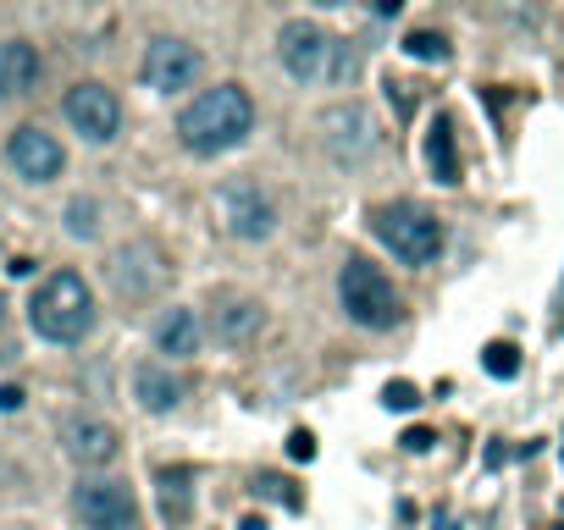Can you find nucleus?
Here are the masks:
<instances>
[{
	"mask_svg": "<svg viewBox=\"0 0 564 530\" xmlns=\"http://www.w3.org/2000/svg\"><path fill=\"white\" fill-rule=\"evenodd\" d=\"M288 454H293V459H315V436H310V431H293V436H288Z\"/></svg>",
	"mask_w": 564,
	"mask_h": 530,
	"instance_id": "24",
	"label": "nucleus"
},
{
	"mask_svg": "<svg viewBox=\"0 0 564 530\" xmlns=\"http://www.w3.org/2000/svg\"><path fill=\"white\" fill-rule=\"evenodd\" d=\"M261 486H266V492H272V497H283V503H288V508H299V492H288V481H277V475H266V481H261Z\"/></svg>",
	"mask_w": 564,
	"mask_h": 530,
	"instance_id": "27",
	"label": "nucleus"
},
{
	"mask_svg": "<svg viewBox=\"0 0 564 530\" xmlns=\"http://www.w3.org/2000/svg\"><path fill=\"white\" fill-rule=\"evenodd\" d=\"M405 56H416V61H448V39H443V34L416 28V34L405 39Z\"/></svg>",
	"mask_w": 564,
	"mask_h": 530,
	"instance_id": "20",
	"label": "nucleus"
},
{
	"mask_svg": "<svg viewBox=\"0 0 564 530\" xmlns=\"http://www.w3.org/2000/svg\"><path fill=\"white\" fill-rule=\"evenodd\" d=\"M321 128H327V149H333V160H344V166H360L365 155H376V144H382V133H376V117L365 111V106H333L327 117H321Z\"/></svg>",
	"mask_w": 564,
	"mask_h": 530,
	"instance_id": "9",
	"label": "nucleus"
},
{
	"mask_svg": "<svg viewBox=\"0 0 564 530\" xmlns=\"http://www.w3.org/2000/svg\"><path fill=\"white\" fill-rule=\"evenodd\" d=\"M255 133V100L244 83H216L194 95L178 117V138L189 155H227Z\"/></svg>",
	"mask_w": 564,
	"mask_h": 530,
	"instance_id": "1",
	"label": "nucleus"
},
{
	"mask_svg": "<svg viewBox=\"0 0 564 530\" xmlns=\"http://www.w3.org/2000/svg\"><path fill=\"white\" fill-rule=\"evenodd\" d=\"M338 304L365 332H387L398 315H405V304H398L387 272H382V265H371V260H360V254L344 260V272H338Z\"/></svg>",
	"mask_w": 564,
	"mask_h": 530,
	"instance_id": "4",
	"label": "nucleus"
},
{
	"mask_svg": "<svg viewBox=\"0 0 564 530\" xmlns=\"http://www.w3.org/2000/svg\"><path fill=\"white\" fill-rule=\"evenodd\" d=\"M0 321H7V304H0Z\"/></svg>",
	"mask_w": 564,
	"mask_h": 530,
	"instance_id": "32",
	"label": "nucleus"
},
{
	"mask_svg": "<svg viewBox=\"0 0 564 530\" xmlns=\"http://www.w3.org/2000/svg\"><path fill=\"white\" fill-rule=\"evenodd\" d=\"M261 326H266V310H261L255 299H232V304H221V310H216V337H221V342H232V348L255 342V337H261Z\"/></svg>",
	"mask_w": 564,
	"mask_h": 530,
	"instance_id": "17",
	"label": "nucleus"
},
{
	"mask_svg": "<svg viewBox=\"0 0 564 530\" xmlns=\"http://www.w3.org/2000/svg\"><path fill=\"white\" fill-rule=\"evenodd\" d=\"M39 83V50L28 39H7L0 45V95L17 100V95H34Z\"/></svg>",
	"mask_w": 564,
	"mask_h": 530,
	"instance_id": "15",
	"label": "nucleus"
},
{
	"mask_svg": "<svg viewBox=\"0 0 564 530\" xmlns=\"http://www.w3.org/2000/svg\"><path fill=\"white\" fill-rule=\"evenodd\" d=\"M139 72H144V83L155 95H178V88H189L200 77V50L183 45V39H149Z\"/></svg>",
	"mask_w": 564,
	"mask_h": 530,
	"instance_id": "10",
	"label": "nucleus"
},
{
	"mask_svg": "<svg viewBox=\"0 0 564 530\" xmlns=\"http://www.w3.org/2000/svg\"><path fill=\"white\" fill-rule=\"evenodd\" d=\"M12 409H23V387H0V414H12Z\"/></svg>",
	"mask_w": 564,
	"mask_h": 530,
	"instance_id": "28",
	"label": "nucleus"
},
{
	"mask_svg": "<svg viewBox=\"0 0 564 530\" xmlns=\"http://www.w3.org/2000/svg\"><path fill=\"white\" fill-rule=\"evenodd\" d=\"M371 227L393 249V260H405V265H432L443 254V221L421 205H382Z\"/></svg>",
	"mask_w": 564,
	"mask_h": 530,
	"instance_id": "5",
	"label": "nucleus"
},
{
	"mask_svg": "<svg viewBox=\"0 0 564 530\" xmlns=\"http://www.w3.org/2000/svg\"><path fill=\"white\" fill-rule=\"evenodd\" d=\"M111 282H117L122 299H149L160 282H167V260H160L155 243H128L111 260Z\"/></svg>",
	"mask_w": 564,
	"mask_h": 530,
	"instance_id": "12",
	"label": "nucleus"
},
{
	"mask_svg": "<svg viewBox=\"0 0 564 530\" xmlns=\"http://www.w3.org/2000/svg\"><path fill=\"white\" fill-rule=\"evenodd\" d=\"M133 398L149 414H172L183 403V382L172 376V365H139L133 371Z\"/></svg>",
	"mask_w": 564,
	"mask_h": 530,
	"instance_id": "16",
	"label": "nucleus"
},
{
	"mask_svg": "<svg viewBox=\"0 0 564 530\" xmlns=\"http://www.w3.org/2000/svg\"><path fill=\"white\" fill-rule=\"evenodd\" d=\"M72 514L84 519L89 530H133L139 503L122 481H77L72 492Z\"/></svg>",
	"mask_w": 564,
	"mask_h": 530,
	"instance_id": "8",
	"label": "nucleus"
},
{
	"mask_svg": "<svg viewBox=\"0 0 564 530\" xmlns=\"http://www.w3.org/2000/svg\"><path fill=\"white\" fill-rule=\"evenodd\" d=\"M432 442H437V436H432V431H421V425H410V431H405V448H410V454H427Z\"/></svg>",
	"mask_w": 564,
	"mask_h": 530,
	"instance_id": "25",
	"label": "nucleus"
},
{
	"mask_svg": "<svg viewBox=\"0 0 564 530\" xmlns=\"http://www.w3.org/2000/svg\"><path fill=\"white\" fill-rule=\"evenodd\" d=\"M481 365H488L499 382H509V376L520 371V360H515V348H509V342H493L488 353H481Z\"/></svg>",
	"mask_w": 564,
	"mask_h": 530,
	"instance_id": "21",
	"label": "nucleus"
},
{
	"mask_svg": "<svg viewBox=\"0 0 564 530\" xmlns=\"http://www.w3.org/2000/svg\"><path fill=\"white\" fill-rule=\"evenodd\" d=\"M216 210H221V227L232 232V238H244V243H261V238H272L277 232V205H272V194L261 189V183H221V194H216Z\"/></svg>",
	"mask_w": 564,
	"mask_h": 530,
	"instance_id": "6",
	"label": "nucleus"
},
{
	"mask_svg": "<svg viewBox=\"0 0 564 530\" xmlns=\"http://www.w3.org/2000/svg\"><path fill=\"white\" fill-rule=\"evenodd\" d=\"M371 12L376 17H398V12H405V0H371Z\"/></svg>",
	"mask_w": 564,
	"mask_h": 530,
	"instance_id": "29",
	"label": "nucleus"
},
{
	"mask_svg": "<svg viewBox=\"0 0 564 530\" xmlns=\"http://www.w3.org/2000/svg\"><path fill=\"white\" fill-rule=\"evenodd\" d=\"M61 448H67L72 465L100 470V465L117 459V425H106V420H95V414H72V420L61 425Z\"/></svg>",
	"mask_w": 564,
	"mask_h": 530,
	"instance_id": "13",
	"label": "nucleus"
},
{
	"mask_svg": "<svg viewBox=\"0 0 564 530\" xmlns=\"http://www.w3.org/2000/svg\"><path fill=\"white\" fill-rule=\"evenodd\" d=\"M7 155H12L17 177H28V183H56L61 166H67L61 144H56L45 128H17V133L7 138Z\"/></svg>",
	"mask_w": 564,
	"mask_h": 530,
	"instance_id": "11",
	"label": "nucleus"
},
{
	"mask_svg": "<svg viewBox=\"0 0 564 530\" xmlns=\"http://www.w3.org/2000/svg\"><path fill=\"white\" fill-rule=\"evenodd\" d=\"M427 166H432V177H437L443 189H454L459 177H465V166H459V144H454V122H448V117H437L432 133H427Z\"/></svg>",
	"mask_w": 564,
	"mask_h": 530,
	"instance_id": "18",
	"label": "nucleus"
},
{
	"mask_svg": "<svg viewBox=\"0 0 564 530\" xmlns=\"http://www.w3.org/2000/svg\"><path fill=\"white\" fill-rule=\"evenodd\" d=\"M67 227H72V238H95V205L89 200H72L67 205Z\"/></svg>",
	"mask_w": 564,
	"mask_h": 530,
	"instance_id": "22",
	"label": "nucleus"
},
{
	"mask_svg": "<svg viewBox=\"0 0 564 530\" xmlns=\"http://www.w3.org/2000/svg\"><path fill=\"white\" fill-rule=\"evenodd\" d=\"M155 353H167V360H194L200 353V315L172 304V310H160L155 315Z\"/></svg>",
	"mask_w": 564,
	"mask_h": 530,
	"instance_id": "14",
	"label": "nucleus"
},
{
	"mask_svg": "<svg viewBox=\"0 0 564 530\" xmlns=\"http://www.w3.org/2000/svg\"><path fill=\"white\" fill-rule=\"evenodd\" d=\"M72 133H84L89 144H111L117 128H122V100L111 95L106 83H72L67 88V100H61Z\"/></svg>",
	"mask_w": 564,
	"mask_h": 530,
	"instance_id": "7",
	"label": "nucleus"
},
{
	"mask_svg": "<svg viewBox=\"0 0 564 530\" xmlns=\"http://www.w3.org/2000/svg\"><path fill=\"white\" fill-rule=\"evenodd\" d=\"M277 56H283V72H288L293 83H349L355 67H360L355 50H349L338 34H327L321 23H304V17L283 23Z\"/></svg>",
	"mask_w": 564,
	"mask_h": 530,
	"instance_id": "2",
	"label": "nucleus"
},
{
	"mask_svg": "<svg viewBox=\"0 0 564 530\" xmlns=\"http://www.w3.org/2000/svg\"><path fill=\"white\" fill-rule=\"evenodd\" d=\"M194 475L189 470H160V514H167L172 525H183L194 514Z\"/></svg>",
	"mask_w": 564,
	"mask_h": 530,
	"instance_id": "19",
	"label": "nucleus"
},
{
	"mask_svg": "<svg viewBox=\"0 0 564 530\" xmlns=\"http://www.w3.org/2000/svg\"><path fill=\"white\" fill-rule=\"evenodd\" d=\"M238 530H266V519H261V514H250V519H244V525H238Z\"/></svg>",
	"mask_w": 564,
	"mask_h": 530,
	"instance_id": "30",
	"label": "nucleus"
},
{
	"mask_svg": "<svg viewBox=\"0 0 564 530\" xmlns=\"http://www.w3.org/2000/svg\"><path fill=\"white\" fill-rule=\"evenodd\" d=\"M382 403H387V409H416V403H421V393H416L410 382H393V387L382 393Z\"/></svg>",
	"mask_w": 564,
	"mask_h": 530,
	"instance_id": "23",
	"label": "nucleus"
},
{
	"mask_svg": "<svg viewBox=\"0 0 564 530\" xmlns=\"http://www.w3.org/2000/svg\"><path fill=\"white\" fill-rule=\"evenodd\" d=\"M28 321L45 342H84L95 332V293L77 272H50L34 299H28Z\"/></svg>",
	"mask_w": 564,
	"mask_h": 530,
	"instance_id": "3",
	"label": "nucleus"
},
{
	"mask_svg": "<svg viewBox=\"0 0 564 530\" xmlns=\"http://www.w3.org/2000/svg\"><path fill=\"white\" fill-rule=\"evenodd\" d=\"M315 7H349V0H315Z\"/></svg>",
	"mask_w": 564,
	"mask_h": 530,
	"instance_id": "31",
	"label": "nucleus"
},
{
	"mask_svg": "<svg viewBox=\"0 0 564 530\" xmlns=\"http://www.w3.org/2000/svg\"><path fill=\"white\" fill-rule=\"evenodd\" d=\"M387 100H398V111H410V106H416L410 83H398V77H387Z\"/></svg>",
	"mask_w": 564,
	"mask_h": 530,
	"instance_id": "26",
	"label": "nucleus"
}]
</instances>
